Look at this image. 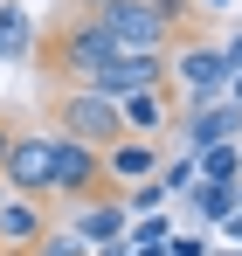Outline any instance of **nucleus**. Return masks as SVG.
<instances>
[{"mask_svg":"<svg viewBox=\"0 0 242 256\" xmlns=\"http://www.w3.org/2000/svg\"><path fill=\"white\" fill-rule=\"evenodd\" d=\"M166 90H173V104H180V111L228 97L222 42H208V35H173V48H166Z\"/></svg>","mask_w":242,"mask_h":256,"instance_id":"nucleus-1","label":"nucleus"},{"mask_svg":"<svg viewBox=\"0 0 242 256\" xmlns=\"http://www.w3.org/2000/svg\"><path fill=\"white\" fill-rule=\"evenodd\" d=\"M83 14L111 35V48H118V56H138V48H173V35H180L160 7H146V0H90Z\"/></svg>","mask_w":242,"mask_h":256,"instance_id":"nucleus-2","label":"nucleus"},{"mask_svg":"<svg viewBox=\"0 0 242 256\" xmlns=\"http://www.w3.org/2000/svg\"><path fill=\"white\" fill-rule=\"evenodd\" d=\"M118 48H111V35L90 21V14H76V21H62L56 35H48V48H42V62H48V76H62V84H83L97 62H111Z\"/></svg>","mask_w":242,"mask_h":256,"instance_id":"nucleus-3","label":"nucleus"},{"mask_svg":"<svg viewBox=\"0 0 242 256\" xmlns=\"http://www.w3.org/2000/svg\"><path fill=\"white\" fill-rule=\"evenodd\" d=\"M56 132H70V138H83V146H111V138H124V118L111 97H97L90 84H62L56 90Z\"/></svg>","mask_w":242,"mask_h":256,"instance_id":"nucleus-4","label":"nucleus"},{"mask_svg":"<svg viewBox=\"0 0 242 256\" xmlns=\"http://www.w3.org/2000/svg\"><path fill=\"white\" fill-rule=\"evenodd\" d=\"M48 132H56V125H48ZM48 194H62V201H97V194H111V180H104V152L83 146V138H70V132H56Z\"/></svg>","mask_w":242,"mask_h":256,"instance_id":"nucleus-5","label":"nucleus"},{"mask_svg":"<svg viewBox=\"0 0 242 256\" xmlns=\"http://www.w3.org/2000/svg\"><path fill=\"white\" fill-rule=\"evenodd\" d=\"M48 166H56V132H14L7 160H0V180H7V194L48 201Z\"/></svg>","mask_w":242,"mask_h":256,"instance_id":"nucleus-6","label":"nucleus"},{"mask_svg":"<svg viewBox=\"0 0 242 256\" xmlns=\"http://www.w3.org/2000/svg\"><path fill=\"white\" fill-rule=\"evenodd\" d=\"M173 132H180L187 152L222 146V138H242V104L236 97H214V104H194V111H173Z\"/></svg>","mask_w":242,"mask_h":256,"instance_id":"nucleus-7","label":"nucleus"},{"mask_svg":"<svg viewBox=\"0 0 242 256\" xmlns=\"http://www.w3.org/2000/svg\"><path fill=\"white\" fill-rule=\"evenodd\" d=\"M42 228H48V201H35V194L0 201V256H28L42 242Z\"/></svg>","mask_w":242,"mask_h":256,"instance_id":"nucleus-8","label":"nucleus"},{"mask_svg":"<svg viewBox=\"0 0 242 256\" xmlns=\"http://www.w3.org/2000/svg\"><path fill=\"white\" fill-rule=\"evenodd\" d=\"M146 173H160V146L152 138H138V132H124L104 146V180L124 187V180H146Z\"/></svg>","mask_w":242,"mask_h":256,"instance_id":"nucleus-9","label":"nucleus"},{"mask_svg":"<svg viewBox=\"0 0 242 256\" xmlns=\"http://www.w3.org/2000/svg\"><path fill=\"white\" fill-rule=\"evenodd\" d=\"M124 201H111V194H97V201H76V214H70V236L76 242H111V236H124Z\"/></svg>","mask_w":242,"mask_h":256,"instance_id":"nucleus-10","label":"nucleus"},{"mask_svg":"<svg viewBox=\"0 0 242 256\" xmlns=\"http://www.w3.org/2000/svg\"><path fill=\"white\" fill-rule=\"evenodd\" d=\"M118 118H124V132H138V138H152V132L173 118V90H132V97H118Z\"/></svg>","mask_w":242,"mask_h":256,"instance_id":"nucleus-11","label":"nucleus"},{"mask_svg":"<svg viewBox=\"0 0 242 256\" xmlns=\"http://www.w3.org/2000/svg\"><path fill=\"white\" fill-rule=\"evenodd\" d=\"M180 201H187V214L214 236V222H222V214H236V180H194Z\"/></svg>","mask_w":242,"mask_h":256,"instance_id":"nucleus-12","label":"nucleus"},{"mask_svg":"<svg viewBox=\"0 0 242 256\" xmlns=\"http://www.w3.org/2000/svg\"><path fill=\"white\" fill-rule=\"evenodd\" d=\"M21 56H35V14L21 0H7L0 7V62H21Z\"/></svg>","mask_w":242,"mask_h":256,"instance_id":"nucleus-13","label":"nucleus"},{"mask_svg":"<svg viewBox=\"0 0 242 256\" xmlns=\"http://www.w3.org/2000/svg\"><path fill=\"white\" fill-rule=\"evenodd\" d=\"M201 180H242V138H222V146H201L194 152Z\"/></svg>","mask_w":242,"mask_h":256,"instance_id":"nucleus-14","label":"nucleus"},{"mask_svg":"<svg viewBox=\"0 0 242 256\" xmlns=\"http://www.w3.org/2000/svg\"><path fill=\"white\" fill-rule=\"evenodd\" d=\"M194 180H201V166H194V152H180V160H160V187H166V201H173V194H187Z\"/></svg>","mask_w":242,"mask_h":256,"instance_id":"nucleus-15","label":"nucleus"},{"mask_svg":"<svg viewBox=\"0 0 242 256\" xmlns=\"http://www.w3.org/2000/svg\"><path fill=\"white\" fill-rule=\"evenodd\" d=\"M166 236H173V222H166L160 208H152V214H132V222H124V250H132V242H166Z\"/></svg>","mask_w":242,"mask_h":256,"instance_id":"nucleus-16","label":"nucleus"},{"mask_svg":"<svg viewBox=\"0 0 242 256\" xmlns=\"http://www.w3.org/2000/svg\"><path fill=\"white\" fill-rule=\"evenodd\" d=\"M152 208H166V187H160V173L132 180V194H124V214H152Z\"/></svg>","mask_w":242,"mask_h":256,"instance_id":"nucleus-17","label":"nucleus"},{"mask_svg":"<svg viewBox=\"0 0 242 256\" xmlns=\"http://www.w3.org/2000/svg\"><path fill=\"white\" fill-rule=\"evenodd\" d=\"M28 256H90V242H76L70 228H56V222H48V228H42V242H35Z\"/></svg>","mask_w":242,"mask_h":256,"instance_id":"nucleus-18","label":"nucleus"},{"mask_svg":"<svg viewBox=\"0 0 242 256\" xmlns=\"http://www.w3.org/2000/svg\"><path fill=\"white\" fill-rule=\"evenodd\" d=\"M166 256H208V228H173L166 236Z\"/></svg>","mask_w":242,"mask_h":256,"instance_id":"nucleus-19","label":"nucleus"},{"mask_svg":"<svg viewBox=\"0 0 242 256\" xmlns=\"http://www.w3.org/2000/svg\"><path fill=\"white\" fill-rule=\"evenodd\" d=\"M146 7H160L173 28H187V21H194V0H146Z\"/></svg>","mask_w":242,"mask_h":256,"instance_id":"nucleus-20","label":"nucleus"},{"mask_svg":"<svg viewBox=\"0 0 242 256\" xmlns=\"http://www.w3.org/2000/svg\"><path fill=\"white\" fill-rule=\"evenodd\" d=\"M214 236H222L228 250H242V208H236V214H222V222H214Z\"/></svg>","mask_w":242,"mask_h":256,"instance_id":"nucleus-21","label":"nucleus"},{"mask_svg":"<svg viewBox=\"0 0 242 256\" xmlns=\"http://www.w3.org/2000/svg\"><path fill=\"white\" fill-rule=\"evenodd\" d=\"M222 62H228V76H236V70H242V21H236V35L222 42Z\"/></svg>","mask_w":242,"mask_h":256,"instance_id":"nucleus-22","label":"nucleus"},{"mask_svg":"<svg viewBox=\"0 0 242 256\" xmlns=\"http://www.w3.org/2000/svg\"><path fill=\"white\" fill-rule=\"evenodd\" d=\"M90 256H132V250H124V236H111V242H90Z\"/></svg>","mask_w":242,"mask_h":256,"instance_id":"nucleus-23","label":"nucleus"},{"mask_svg":"<svg viewBox=\"0 0 242 256\" xmlns=\"http://www.w3.org/2000/svg\"><path fill=\"white\" fill-rule=\"evenodd\" d=\"M228 7H242V0H194V14H228Z\"/></svg>","mask_w":242,"mask_h":256,"instance_id":"nucleus-24","label":"nucleus"},{"mask_svg":"<svg viewBox=\"0 0 242 256\" xmlns=\"http://www.w3.org/2000/svg\"><path fill=\"white\" fill-rule=\"evenodd\" d=\"M7 138H14V118L0 111V160H7Z\"/></svg>","mask_w":242,"mask_h":256,"instance_id":"nucleus-25","label":"nucleus"},{"mask_svg":"<svg viewBox=\"0 0 242 256\" xmlns=\"http://www.w3.org/2000/svg\"><path fill=\"white\" fill-rule=\"evenodd\" d=\"M132 256H166V242H132Z\"/></svg>","mask_w":242,"mask_h":256,"instance_id":"nucleus-26","label":"nucleus"},{"mask_svg":"<svg viewBox=\"0 0 242 256\" xmlns=\"http://www.w3.org/2000/svg\"><path fill=\"white\" fill-rule=\"evenodd\" d=\"M228 97H236V104H242V70H236V76H228Z\"/></svg>","mask_w":242,"mask_h":256,"instance_id":"nucleus-27","label":"nucleus"},{"mask_svg":"<svg viewBox=\"0 0 242 256\" xmlns=\"http://www.w3.org/2000/svg\"><path fill=\"white\" fill-rule=\"evenodd\" d=\"M236 208H242V180H236Z\"/></svg>","mask_w":242,"mask_h":256,"instance_id":"nucleus-28","label":"nucleus"},{"mask_svg":"<svg viewBox=\"0 0 242 256\" xmlns=\"http://www.w3.org/2000/svg\"><path fill=\"white\" fill-rule=\"evenodd\" d=\"M0 201H7V180H0Z\"/></svg>","mask_w":242,"mask_h":256,"instance_id":"nucleus-29","label":"nucleus"},{"mask_svg":"<svg viewBox=\"0 0 242 256\" xmlns=\"http://www.w3.org/2000/svg\"><path fill=\"white\" fill-rule=\"evenodd\" d=\"M83 7H90V0H83Z\"/></svg>","mask_w":242,"mask_h":256,"instance_id":"nucleus-30","label":"nucleus"}]
</instances>
